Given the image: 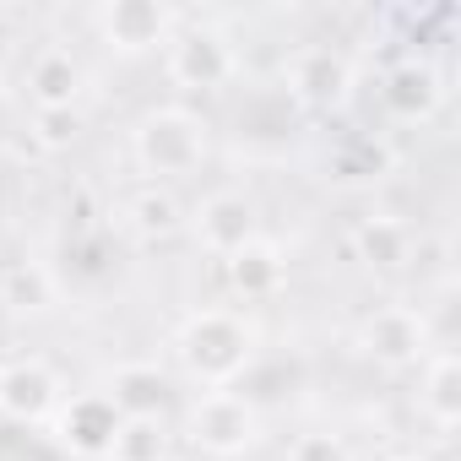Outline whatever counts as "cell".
I'll use <instances>...</instances> for the list:
<instances>
[{
  "instance_id": "cell-2",
  "label": "cell",
  "mask_w": 461,
  "mask_h": 461,
  "mask_svg": "<svg viewBox=\"0 0 461 461\" xmlns=\"http://www.w3.org/2000/svg\"><path fill=\"white\" fill-rule=\"evenodd\" d=\"M206 120L190 114V109H147L131 131V152H136V168L147 174V185H168V179H185L206 163Z\"/></svg>"
},
{
  "instance_id": "cell-7",
  "label": "cell",
  "mask_w": 461,
  "mask_h": 461,
  "mask_svg": "<svg viewBox=\"0 0 461 461\" xmlns=\"http://www.w3.org/2000/svg\"><path fill=\"white\" fill-rule=\"evenodd\" d=\"M190 222V234L206 256L228 261V256H240L245 245H256L261 234V206L245 195V190H212L195 201V212L185 217Z\"/></svg>"
},
{
  "instance_id": "cell-24",
  "label": "cell",
  "mask_w": 461,
  "mask_h": 461,
  "mask_svg": "<svg viewBox=\"0 0 461 461\" xmlns=\"http://www.w3.org/2000/svg\"><path fill=\"white\" fill-rule=\"evenodd\" d=\"M0 375H6V364H0Z\"/></svg>"
},
{
  "instance_id": "cell-22",
  "label": "cell",
  "mask_w": 461,
  "mask_h": 461,
  "mask_svg": "<svg viewBox=\"0 0 461 461\" xmlns=\"http://www.w3.org/2000/svg\"><path fill=\"white\" fill-rule=\"evenodd\" d=\"M288 461H353L348 439L342 434H326V429H310L288 445Z\"/></svg>"
},
{
  "instance_id": "cell-14",
  "label": "cell",
  "mask_w": 461,
  "mask_h": 461,
  "mask_svg": "<svg viewBox=\"0 0 461 461\" xmlns=\"http://www.w3.org/2000/svg\"><path fill=\"white\" fill-rule=\"evenodd\" d=\"M104 396L114 402L120 418H163L174 385H168V375H163L158 364H120V369L109 375Z\"/></svg>"
},
{
  "instance_id": "cell-4",
  "label": "cell",
  "mask_w": 461,
  "mask_h": 461,
  "mask_svg": "<svg viewBox=\"0 0 461 461\" xmlns=\"http://www.w3.org/2000/svg\"><path fill=\"white\" fill-rule=\"evenodd\" d=\"M353 348L369 364H380V369H412V364H423L434 353V337H429L423 310H412V304H375L358 321Z\"/></svg>"
},
{
  "instance_id": "cell-11",
  "label": "cell",
  "mask_w": 461,
  "mask_h": 461,
  "mask_svg": "<svg viewBox=\"0 0 461 461\" xmlns=\"http://www.w3.org/2000/svg\"><path fill=\"white\" fill-rule=\"evenodd\" d=\"M60 402H66L60 375L44 358L6 364V375H0V412H6L12 423H50Z\"/></svg>"
},
{
  "instance_id": "cell-1",
  "label": "cell",
  "mask_w": 461,
  "mask_h": 461,
  "mask_svg": "<svg viewBox=\"0 0 461 461\" xmlns=\"http://www.w3.org/2000/svg\"><path fill=\"white\" fill-rule=\"evenodd\" d=\"M256 326L234 310H195L174 337L179 369L201 391H240V380L256 369Z\"/></svg>"
},
{
  "instance_id": "cell-18",
  "label": "cell",
  "mask_w": 461,
  "mask_h": 461,
  "mask_svg": "<svg viewBox=\"0 0 461 461\" xmlns=\"http://www.w3.org/2000/svg\"><path fill=\"white\" fill-rule=\"evenodd\" d=\"M412 228L402 217H364L353 228V256L369 267V272H402L412 261Z\"/></svg>"
},
{
  "instance_id": "cell-9",
  "label": "cell",
  "mask_w": 461,
  "mask_h": 461,
  "mask_svg": "<svg viewBox=\"0 0 461 461\" xmlns=\"http://www.w3.org/2000/svg\"><path fill=\"white\" fill-rule=\"evenodd\" d=\"M55 429V445L77 461H109V445L120 434V412L104 391H82V396H66L50 418Z\"/></svg>"
},
{
  "instance_id": "cell-19",
  "label": "cell",
  "mask_w": 461,
  "mask_h": 461,
  "mask_svg": "<svg viewBox=\"0 0 461 461\" xmlns=\"http://www.w3.org/2000/svg\"><path fill=\"white\" fill-rule=\"evenodd\" d=\"M380 174H391V147H385L380 136L348 131V136L331 147V179H342V185H369V179H380Z\"/></svg>"
},
{
  "instance_id": "cell-16",
  "label": "cell",
  "mask_w": 461,
  "mask_h": 461,
  "mask_svg": "<svg viewBox=\"0 0 461 461\" xmlns=\"http://www.w3.org/2000/svg\"><path fill=\"white\" fill-rule=\"evenodd\" d=\"M60 304V288H55V272L44 261H12L0 267V310L17 315V321H39Z\"/></svg>"
},
{
  "instance_id": "cell-6",
  "label": "cell",
  "mask_w": 461,
  "mask_h": 461,
  "mask_svg": "<svg viewBox=\"0 0 461 461\" xmlns=\"http://www.w3.org/2000/svg\"><path fill=\"white\" fill-rule=\"evenodd\" d=\"M283 98H294L310 114H331L353 98V66L331 44H304L283 66Z\"/></svg>"
},
{
  "instance_id": "cell-10",
  "label": "cell",
  "mask_w": 461,
  "mask_h": 461,
  "mask_svg": "<svg viewBox=\"0 0 461 461\" xmlns=\"http://www.w3.org/2000/svg\"><path fill=\"white\" fill-rule=\"evenodd\" d=\"M439 104H445V77H439L429 60H418V55L396 60V66L380 77V109H385L396 125H423V120L439 114Z\"/></svg>"
},
{
  "instance_id": "cell-23",
  "label": "cell",
  "mask_w": 461,
  "mask_h": 461,
  "mask_svg": "<svg viewBox=\"0 0 461 461\" xmlns=\"http://www.w3.org/2000/svg\"><path fill=\"white\" fill-rule=\"evenodd\" d=\"M385 461H423V456H385Z\"/></svg>"
},
{
  "instance_id": "cell-5",
  "label": "cell",
  "mask_w": 461,
  "mask_h": 461,
  "mask_svg": "<svg viewBox=\"0 0 461 461\" xmlns=\"http://www.w3.org/2000/svg\"><path fill=\"white\" fill-rule=\"evenodd\" d=\"M163 66H168V82L185 87V93H222L228 82L240 77L234 44H228L217 28H206V23L201 28H185L179 23V33L163 50Z\"/></svg>"
},
{
  "instance_id": "cell-21",
  "label": "cell",
  "mask_w": 461,
  "mask_h": 461,
  "mask_svg": "<svg viewBox=\"0 0 461 461\" xmlns=\"http://www.w3.org/2000/svg\"><path fill=\"white\" fill-rule=\"evenodd\" d=\"M82 136V114L77 109H33V141L44 152H66Z\"/></svg>"
},
{
  "instance_id": "cell-8",
  "label": "cell",
  "mask_w": 461,
  "mask_h": 461,
  "mask_svg": "<svg viewBox=\"0 0 461 461\" xmlns=\"http://www.w3.org/2000/svg\"><path fill=\"white\" fill-rule=\"evenodd\" d=\"M93 28L114 55H152L179 33V12L163 0H109L93 12Z\"/></svg>"
},
{
  "instance_id": "cell-17",
  "label": "cell",
  "mask_w": 461,
  "mask_h": 461,
  "mask_svg": "<svg viewBox=\"0 0 461 461\" xmlns=\"http://www.w3.org/2000/svg\"><path fill=\"white\" fill-rule=\"evenodd\" d=\"M222 277H228V288H234V299L261 304V299H272V294L283 288L288 267H283V250H277V245L256 240V245H245L240 256H228V261H222Z\"/></svg>"
},
{
  "instance_id": "cell-12",
  "label": "cell",
  "mask_w": 461,
  "mask_h": 461,
  "mask_svg": "<svg viewBox=\"0 0 461 461\" xmlns=\"http://www.w3.org/2000/svg\"><path fill=\"white\" fill-rule=\"evenodd\" d=\"M28 98H33V109H77V98H82V60L71 55V50H60V44H44L33 60H28Z\"/></svg>"
},
{
  "instance_id": "cell-20",
  "label": "cell",
  "mask_w": 461,
  "mask_h": 461,
  "mask_svg": "<svg viewBox=\"0 0 461 461\" xmlns=\"http://www.w3.org/2000/svg\"><path fill=\"white\" fill-rule=\"evenodd\" d=\"M168 418H120V434L109 445V461H168Z\"/></svg>"
},
{
  "instance_id": "cell-3",
  "label": "cell",
  "mask_w": 461,
  "mask_h": 461,
  "mask_svg": "<svg viewBox=\"0 0 461 461\" xmlns=\"http://www.w3.org/2000/svg\"><path fill=\"white\" fill-rule=\"evenodd\" d=\"M185 439L212 461H234L261 445V407L245 391H195L185 407Z\"/></svg>"
},
{
  "instance_id": "cell-13",
  "label": "cell",
  "mask_w": 461,
  "mask_h": 461,
  "mask_svg": "<svg viewBox=\"0 0 461 461\" xmlns=\"http://www.w3.org/2000/svg\"><path fill=\"white\" fill-rule=\"evenodd\" d=\"M418 407L439 434H450L461 423V358L450 348H439L418 364Z\"/></svg>"
},
{
  "instance_id": "cell-15",
  "label": "cell",
  "mask_w": 461,
  "mask_h": 461,
  "mask_svg": "<svg viewBox=\"0 0 461 461\" xmlns=\"http://www.w3.org/2000/svg\"><path fill=\"white\" fill-rule=\"evenodd\" d=\"M120 222H125V234H136L141 245H158V240H174L185 228V206L163 185H136L120 201Z\"/></svg>"
}]
</instances>
